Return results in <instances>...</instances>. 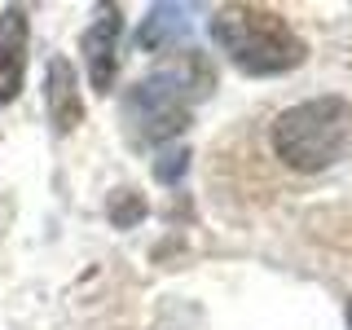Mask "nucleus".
I'll use <instances>...</instances> for the list:
<instances>
[{
	"mask_svg": "<svg viewBox=\"0 0 352 330\" xmlns=\"http://www.w3.org/2000/svg\"><path fill=\"white\" fill-rule=\"evenodd\" d=\"M212 93V71L198 53L172 58L168 66L150 71L146 80H137L124 97V124L137 146L150 141H172L190 128L194 102Z\"/></svg>",
	"mask_w": 352,
	"mask_h": 330,
	"instance_id": "nucleus-1",
	"label": "nucleus"
},
{
	"mask_svg": "<svg viewBox=\"0 0 352 330\" xmlns=\"http://www.w3.org/2000/svg\"><path fill=\"white\" fill-rule=\"evenodd\" d=\"M212 40L242 75H286L308 58L304 36L269 5H225L212 18Z\"/></svg>",
	"mask_w": 352,
	"mask_h": 330,
	"instance_id": "nucleus-2",
	"label": "nucleus"
},
{
	"mask_svg": "<svg viewBox=\"0 0 352 330\" xmlns=\"http://www.w3.org/2000/svg\"><path fill=\"white\" fill-rule=\"evenodd\" d=\"M273 154L291 172H326L352 154V102L313 97L273 119Z\"/></svg>",
	"mask_w": 352,
	"mask_h": 330,
	"instance_id": "nucleus-3",
	"label": "nucleus"
},
{
	"mask_svg": "<svg viewBox=\"0 0 352 330\" xmlns=\"http://www.w3.org/2000/svg\"><path fill=\"white\" fill-rule=\"evenodd\" d=\"M119 40H124V9H119V5H97L93 27H88L84 40H80L93 93H110V88H115V75H119Z\"/></svg>",
	"mask_w": 352,
	"mask_h": 330,
	"instance_id": "nucleus-4",
	"label": "nucleus"
},
{
	"mask_svg": "<svg viewBox=\"0 0 352 330\" xmlns=\"http://www.w3.org/2000/svg\"><path fill=\"white\" fill-rule=\"evenodd\" d=\"M27 75V9L9 5L0 14V106L14 102Z\"/></svg>",
	"mask_w": 352,
	"mask_h": 330,
	"instance_id": "nucleus-5",
	"label": "nucleus"
},
{
	"mask_svg": "<svg viewBox=\"0 0 352 330\" xmlns=\"http://www.w3.org/2000/svg\"><path fill=\"white\" fill-rule=\"evenodd\" d=\"M44 102H49V119H53L58 132L80 128V119H84L80 80H75V66L66 58H49V71H44Z\"/></svg>",
	"mask_w": 352,
	"mask_h": 330,
	"instance_id": "nucleus-6",
	"label": "nucleus"
},
{
	"mask_svg": "<svg viewBox=\"0 0 352 330\" xmlns=\"http://www.w3.org/2000/svg\"><path fill=\"white\" fill-rule=\"evenodd\" d=\"M190 14H194L190 5H154L146 14V22H141V31H137V44L146 53H172L194 27Z\"/></svg>",
	"mask_w": 352,
	"mask_h": 330,
	"instance_id": "nucleus-7",
	"label": "nucleus"
},
{
	"mask_svg": "<svg viewBox=\"0 0 352 330\" xmlns=\"http://www.w3.org/2000/svg\"><path fill=\"white\" fill-rule=\"evenodd\" d=\"M110 225L115 229H132V225H141V220H146V198H141V190H115L110 194Z\"/></svg>",
	"mask_w": 352,
	"mask_h": 330,
	"instance_id": "nucleus-8",
	"label": "nucleus"
},
{
	"mask_svg": "<svg viewBox=\"0 0 352 330\" xmlns=\"http://www.w3.org/2000/svg\"><path fill=\"white\" fill-rule=\"evenodd\" d=\"M190 159L194 154L185 146H172V150H159V159H154V176H159L163 185H176L185 172H190Z\"/></svg>",
	"mask_w": 352,
	"mask_h": 330,
	"instance_id": "nucleus-9",
	"label": "nucleus"
},
{
	"mask_svg": "<svg viewBox=\"0 0 352 330\" xmlns=\"http://www.w3.org/2000/svg\"><path fill=\"white\" fill-rule=\"evenodd\" d=\"M344 317H348V330H352V300H348V308H344Z\"/></svg>",
	"mask_w": 352,
	"mask_h": 330,
	"instance_id": "nucleus-10",
	"label": "nucleus"
}]
</instances>
